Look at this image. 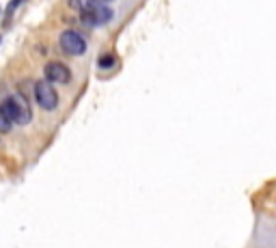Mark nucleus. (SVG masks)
Here are the masks:
<instances>
[{
    "instance_id": "nucleus-1",
    "label": "nucleus",
    "mask_w": 276,
    "mask_h": 248,
    "mask_svg": "<svg viewBox=\"0 0 276 248\" xmlns=\"http://www.w3.org/2000/svg\"><path fill=\"white\" fill-rule=\"evenodd\" d=\"M0 110L4 112V117L11 121V123H17V125H26L31 121V106L22 95H11L2 102Z\"/></svg>"
},
{
    "instance_id": "nucleus-4",
    "label": "nucleus",
    "mask_w": 276,
    "mask_h": 248,
    "mask_svg": "<svg viewBox=\"0 0 276 248\" xmlns=\"http://www.w3.org/2000/svg\"><path fill=\"white\" fill-rule=\"evenodd\" d=\"M58 43H61V48L65 54L69 56H80L86 52V41L82 37L80 33L76 31H65L61 35V39H58Z\"/></svg>"
},
{
    "instance_id": "nucleus-8",
    "label": "nucleus",
    "mask_w": 276,
    "mask_h": 248,
    "mask_svg": "<svg viewBox=\"0 0 276 248\" xmlns=\"http://www.w3.org/2000/svg\"><path fill=\"white\" fill-rule=\"evenodd\" d=\"M104 2H110V0H84V7L86 4H104Z\"/></svg>"
},
{
    "instance_id": "nucleus-5",
    "label": "nucleus",
    "mask_w": 276,
    "mask_h": 248,
    "mask_svg": "<svg viewBox=\"0 0 276 248\" xmlns=\"http://www.w3.org/2000/svg\"><path fill=\"white\" fill-rule=\"evenodd\" d=\"M45 80L56 84H67L72 80V72L63 63H48L45 65Z\"/></svg>"
},
{
    "instance_id": "nucleus-2",
    "label": "nucleus",
    "mask_w": 276,
    "mask_h": 248,
    "mask_svg": "<svg viewBox=\"0 0 276 248\" xmlns=\"http://www.w3.org/2000/svg\"><path fill=\"white\" fill-rule=\"evenodd\" d=\"M82 20L91 26H104L113 20V11L106 4H86L82 7Z\"/></svg>"
},
{
    "instance_id": "nucleus-6",
    "label": "nucleus",
    "mask_w": 276,
    "mask_h": 248,
    "mask_svg": "<svg viewBox=\"0 0 276 248\" xmlns=\"http://www.w3.org/2000/svg\"><path fill=\"white\" fill-rule=\"evenodd\" d=\"M9 127H11V121L7 119V117H4V112L0 110V134H7Z\"/></svg>"
},
{
    "instance_id": "nucleus-9",
    "label": "nucleus",
    "mask_w": 276,
    "mask_h": 248,
    "mask_svg": "<svg viewBox=\"0 0 276 248\" xmlns=\"http://www.w3.org/2000/svg\"><path fill=\"white\" fill-rule=\"evenodd\" d=\"M15 2H20V0H15Z\"/></svg>"
},
{
    "instance_id": "nucleus-3",
    "label": "nucleus",
    "mask_w": 276,
    "mask_h": 248,
    "mask_svg": "<svg viewBox=\"0 0 276 248\" xmlns=\"http://www.w3.org/2000/svg\"><path fill=\"white\" fill-rule=\"evenodd\" d=\"M35 99H37V104L43 110H52L58 106V93L54 91L52 82L48 80H41L35 84Z\"/></svg>"
},
{
    "instance_id": "nucleus-7",
    "label": "nucleus",
    "mask_w": 276,
    "mask_h": 248,
    "mask_svg": "<svg viewBox=\"0 0 276 248\" xmlns=\"http://www.w3.org/2000/svg\"><path fill=\"white\" fill-rule=\"evenodd\" d=\"M113 63H115V56L113 54H106V56H99V67H113Z\"/></svg>"
}]
</instances>
